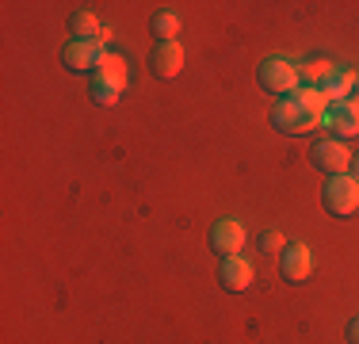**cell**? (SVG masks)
<instances>
[{
  "label": "cell",
  "mask_w": 359,
  "mask_h": 344,
  "mask_svg": "<svg viewBox=\"0 0 359 344\" xmlns=\"http://www.w3.org/2000/svg\"><path fill=\"white\" fill-rule=\"evenodd\" d=\"M325 111H329V103H325L321 88H298L271 107V126L279 134H310L325 123Z\"/></svg>",
  "instance_id": "obj_1"
},
{
  "label": "cell",
  "mask_w": 359,
  "mask_h": 344,
  "mask_svg": "<svg viewBox=\"0 0 359 344\" xmlns=\"http://www.w3.org/2000/svg\"><path fill=\"white\" fill-rule=\"evenodd\" d=\"M256 77H260L264 92H271V96H290V92H298L302 65H294L290 58H268V62H260Z\"/></svg>",
  "instance_id": "obj_2"
},
{
  "label": "cell",
  "mask_w": 359,
  "mask_h": 344,
  "mask_svg": "<svg viewBox=\"0 0 359 344\" xmlns=\"http://www.w3.org/2000/svg\"><path fill=\"white\" fill-rule=\"evenodd\" d=\"M321 203L329 214H337V218H348V214L359 211V180L355 176H329L321 187Z\"/></svg>",
  "instance_id": "obj_3"
},
{
  "label": "cell",
  "mask_w": 359,
  "mask_h": 344,
  "mask_svg": "<svg viewBox=\"0 0 359 344\" xmlns=\"http://www.w3.org/2000/svg\"><path fill=\"white\" fill-rule=\"evenodd\" d=\"M310 165L318 172H325V176H344L352 168V153H348V145L340 138H321L310 150Z\"/></svg>",
  "instance_id": "obj_4"
},
{
  "label": "cell",
  "mask_w": 359,
  "mask_h": 344,
  "mask_svg": "<svg viewBox=\"0 0 359 344\" xmlns=\"http://www.w3.org/2000/svg\"><path fill=\"white\" fill-rule=\"evenodd\" d=\"M210 249H215L222 260L241 256V249H245V226L237 218H218L215 226H210Z\"/></svg>",
  "instance_id": "obj_5"
},
{
  "label": "cell",
  "mask_w": 359,
  "mask_h": 344,
  "mask_svg": "<svg viewBox=\"0 0 359 344\" xmlns=\"http://www.w3.org/2000/svg\"><path fill=\"white\" fill-rule=\"evenodd\" d=\"M310 272H313V253L306 245H287L283 253H279V275H283L287 283H302Z\"/></svg>",
  "instance_id": "obj_6"
},
{
  "label": "cell",
  "mask_w": 359,
  "mask_h": 344,
  "mask_svg": "<svg viewBox=\"0 0 359 344\" xmlns=\"http://www.w3.org/2000/svg\"><path fill=\"white\" fill-rule=\"evenodd\" d=\"M107 46H100V42H65L62 50V65L69 69V73H92L96 69V58L104 54Z\"/></svg>",
  "instance_id": "obj_7"
},
{
  "label": "cell",
  "mask_w": 359,
  "mask_h": 344,
  "mask_svg": "<svg viewBox=\"0 0 359 344\" xmlns=\"http://www.w3.org/2000/svg\"><path fill=\"white\" fill-rule=\"evenodd\" d=\"M325 126H329V131H337V138L359 134V103L355 100L329 103V111H325Z\"/></svg>",
  "instance_id": "obj_8"
},
{
  "label": "cell",
  "mask_w": 359,
  "mask_h": 344,
  "mask_svg": "<svg viewBox=\"0 0 359 344\" xmlns=\"http://www.w3.org/2000/svg\"><path fill=\"white\" fill-rule=\"evenodd\" d=\"M252 264L245 260V256H229V260H222V268H218V283L229 291V295H241V291H249L252 287Z\"/></svg>",
  "instance_id": "obj_9"
},
{
  "label": "cell",
  "mask_w": 359,
  "mask_h": 344,
  "mask_svg": "<svg viewBox=\"0 0 359 344\" xmlns=\"http://www.w3.org/2000/svg\"><path fill=\"white\" fill-rule=\"evenodd\" d=\"M149 65H153V73H157L161 81H176L180 69H184V46H180V42H157Z\"/></svg>",
  "instance_id": "obj_10"
},
{
  "label": "cell",
  "mask_w": 359,
  "mask_h": 344,
  "mask_svg": "<svg viewBox=\"0 0 359 344\" xmlns=\"http://www.w3.org/2000/svg\"><path fill=\"white\" fill-rule=\"evenodd\" d=\"M352 92H355V73H352V69H332V77L321 84V96H325V103L352 100Z\"/></svg>",
  "instance_id": "obj_11"
},
{
  "label": "cell",
  "mask_w": 359,
  "mask_h": 344,
  "mask_svg": "<svg viewBox=\"0 0 359 344\" xmlns=\"http://www.w3.org/2000/svg\"><path fill=\"white\" fill-rule=\"evenodd\" d=\"M88 88H92V100H96L100 107H115L126 84H123V81H115V77H92Z\"/></svg>",
  "instance_id": "obj_12"
},
{
  "label": "cell",
  "mask_w": 359,
  "mask_h": 344,
  "mask_svg": "<svg viewBox=\"0 0 359 344\" xmlns=\"http://www.w3.org/2000/svg\"><path fill=\"white\" fill-rule=\"evenodd\" d=\"M69 31H73V39L76 42H96V34H100V20L92 12H73L69 15Z\"/></svg>",
  "instance_id": "obj_13"
},
{
  "label": "cell",
  "mask_w": 359,
  "mask_h": 344,
  "mask_svg": "<svg viewBox=\"0 0 359 344\" xmlns=\"http://www.w3.org/2000/svg\"><path fill=\"white\" fill-rule=\"evenodd\" d=\"M92 77H115V81L126 84V62L118 54H111V50H104V54L96 58V69H92Z\"/></svg>",
  "instance_id": "obj_14"
},
{
  "label": "cell",
  "mask_w": 359,
  "mask_h": 344,
  "mask_svg": "<svg viewBox=\"0 0 359 344\" xmlns=\"http://www.w3.org/2000/svg\"><path fill=\"white\" fill-rule=\"evenodd\" d=\"M153 34H157L161 42H176V34H180V15H176V12H157V15H153Z\"/></svg>",
  "instance_id": "obj_15"
},
{
  "label": "cell",
  "mask_w": 359,
  "mask_h": 344,
  "mask_svg": "<svg viewBox=\"0 0 359 344\" xmlns=\"http://www.w3.org/2000/svg\"><path fill=\"white\" fill-rule=\"evenodd\" d=\"M332 69L337 65H329L325 58H313V62H306L302 65V81H306V88H313V84H325L332 77Z\"/></svg>",
  "instance_id": "obj_16"
},
{
  "label": "cell",
  "mask_w": 359,
  "mask_h": 344,
  "mask_svg": "<svg viewBox=\"0 0 359 344\" xmlns=\"http://www.w3.org/2000/svg\"><path fill=\"white\" fill-rule=\"evenodd\" d=\"M260 249H264V253H283L287 237L279 234V230H264V234H260Z\"/></svg>",
  "instance_id": "obj_17"
},
{
  "label": "cell",
  "mask_w": 359,
  "mask_h": 344,
  "mask_svg": "<svg viewBox=\"0 0 359 344\" xmlns=\"http://www.w3.org/2000/svg\"><path fill=\"white\" fill-rule=\"evenodd\" d=\"M348 344H359V317L348 322Z\"/></svg>",
  "instance_id": "obj_18"
},
{
  "label": "cell",
  "mask_w": 359,
  "mask_h": 344,
  "mask_svg": "<svg viewBox=\"0 0 359 344\" xmlns=\"http://www.w3.org/2000/svg\"><path fill=\"white\" fill-rule=\"evenodd\" d=\"M348 172H352V176L359 180V153H352V168H348Z\"/></svg>",
  "instance_id": "obj_19"
},
{
  "label": "cell",
  "mask_w": 359,
  "mask_h": 344,
  "mask_svg": "<svg viewBox=\"0 0 359 344\" xmlns=\"http://www.w3.org/2000/svg\"><path fill=\"white\" fill-rule=\"evenodd\" d=\"M355 103H359V73H355V96H352Z\"/></svg>",
  "instance_id": "obj_20"
}]
</instances>
